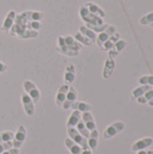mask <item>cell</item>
I'll list each match as a JSON object with an SVG mask.
<instances>
[{"mask_svg": "<svg viewBox=\"0 0 153 154\" xmlns=\"http://www.w3.org/2000/svg\"><path fill=\"white\" fill-rule=\"evenodd\" d=\"M38 32L37 31H32V30H28V29H23L20 25L14 23L12 28L9 31V35L10 36H16L19 39H32L35 38L38 36Z\"/></svg>", "mask_w": 153, "mask_h": 154, "instance_id": "obj_1", "label": "cell"}, {"mask_svg": "<svg viewBox=\"0 0 153 154\" xmlns=\"http://www.w3.org/2000/svg\"><path fill=\"white\" fill-rule=\"evenodd\" d=\"M78 13H79V15H80L81 19L86 23L92 24V25H102L104 23V21H103L102 18L91 14L84 5L79 7Z\"/></svg>", "mask_w": 153, "mask_h": 154, "instance_id": "obj_2", "label": "cell"}, {"mask_svg": "<svg viewBox=\"0 0 153 154\" xmlns=\"http://www.w3.org/2000/svg\"><path fill=\"white\" fill-rule=\"evenodd\" d=\"M124 126H125L124 124L121 121H117V122L113 123L112 125L107 126L106 129L105 130V132L103 134L104 139L108 140V139L115 137L116 134H118L119 133H121L124 129Z\"/></svg>", "mask_w": 153, "mask_h": 154, "instance_id": "obj_3", "label": "cell"}, {"mask_svg": "<svg viewBox=\"0 0 153 154\" xmlns=\"http://www.w3.org/2000/svg\"><path fill=\"white\" fill-rule=\"evenodd\" d=\"M23 88L25 93L32 99L34 104H37L41 98V93L35 84L30 80H25L23 82Z\"/></svg>", "mask_w": 153, "mask_h": 154, "instance_id": "obj_4", "label": "cell"}, {"mask_svg": "<svg viewBox=\"0 0 153 154\" xmlns=\"http://www.w3.org/2000/svg\"><path fill=\"white\" fill-rule=\"evenodd\" d=\"M68 134L69 136V138L76 143L78 145H79L81 147L82 150L84 149H88V144H87V139H86L85 137H83L75 127H69L68 128Z\"/></svg>", "mask_w": 153, "mask_h": 154, "instance_id": "obj_5", "label": "cell"}, {"mask_svg": "<svg viewBox=\"0 0 153 154\" xmlns=\"http://www.w3.org/2000/svg\"><path fill=\"white\" fill-rule=\"evenodd\" d=\"M115 32H116V27L115 25H108V27L104 32H100L96 36V42L99 47V49H101L103 44L109 39V37Z\"/></svg>", "mask_w": 153, "mask_h": 154, "instance_id": "obj_6", "label": "cell"}, {"mask_svg": "<svg viewBox=\"0 0 153 154\" xmlns=\"http://www.w3.org/2000/svg\"><path fill=\"white\" fill-rule=\"evenodd\" d=\"M26 129L25 127L21 125L18 129H17V132L15 134V135L14 136V139H13V147L14 148H16V149H19L24 143L25 139H26Z\"/></svg>", "mask_w": 153, "mask_h": 154, "instance_id": "obj_7", "label": "cell"}, {"mask_svg": "<svg viewBox=\"0 0 153 154\" xmlns=\"http://www.w3.org/2000/svg\"><path fill=\"white\" fill-rule=\"evenodd\" d=\"M21 19H23L25 23L31 21H41L44 17V13L40 11H24L18 14Z\"/></svg>", "mask_w": 153, "mask_h": 154, "instance_id": "obj_8", "label": "cell"}, {"mask_svg": "<svg viewBox=\"0 0 153 154\" xmlns=\"http://www.w3.org/2000/svg\"><path fill=\"white\" fill-rule=\"evenodd\" d=\"M56 51L60 53H62L64 55H67V56H70V57H74V56H78V52L79 51H73V50H70L66 44H65V42H64V36H59L58 38V44H57V47H56Z\"/></svg>", "mask_w": 153, "mask_h": 154, "instance_id": "obj_9", "label": "cell"}, {"mask_svg": "<svg viewBox=\"0 0 153 154\" xmlns=\"http://www.w3.org/2000/svg\"><path fill=\"white\" fill-rule=\"evenodd\" d=\"M21 101L25 114L28 116H32L34 115V103L32 99L26 93H23L21 96Z\"/></svg>", "mask_w": 153, "mask_h": 154, "instance_id": "obj_10", "label": "cell"}, {"mask_svg": "<svg viewBox=\"0 0 153 154\" xmlns=\"http://www.w3.org/2000/svg\"><path fill=\"white\" fill-rule=\"evenodd\" d=\"M126 45H127V42L125 40H122V39L118 40L115 43L113 48L108 51V58L115 60V58H116L119 55V53L125 48Z\"/></svg>", "mask_w": 153, "mask_h": 154, "instance_id": "obj_11", "label": "cell"}, {"mask_svg": "<svg viewBox=\"0 0 153 154\" xmlns=\"http://www.w3.org/2000/svg\"><path fill=\"white\" fill-rule=\"evenodd\" d=\"M15 16H16V14L14 10H11L10 12L7 13L4 22H3V24L1 26V31L2 32H9L10 29L12 28V26L14 25V19H15Z\"/></svg>", "mask_w": 153, "mask_h": 154, "instance_id": "obj_12", "label": "cell"}, {"mask_svg": "<svg viewBox=\"0 0 153 154\" xmlns=\"http://www.w3.org/2000/svg\"><path fill=\"white\" fill-rule=\"evenodd\" d=\"M77 97H78V93H77V90L73 88V87H69V91L67 93V96H66V98H65V101L62 105V108L67 110V109H69L71 105L77 101Z\"/></svg>", "mask_w": 153, "mask_h": 154, "instance_id": "obj_13", "label": "cell"}, {"mask_svg": "<svg viewBox=\"0 0 153 154\" xmlns=\"http://www.w3.org/2000/svg\"><path fill=\"white\" fill-rule=\"evenodd\" d=\"M152 143L153 139L151 137H145V138L140 139L133 144L132 151L133 152H138V151L144 150V149L150 147L152 144Z\"/></svg>", "mask_w": 153, "mask_h": 154, "instance_id": "obj_14", "label": "cell"}, {"mask_svg": "<svg viewBox=\"0 0 153 154\" xmlns=\"http://www.w3.org/2000/svg\"><path fill=\"white\" fill-rule=\"evenodd\" d=\"M115 60L111 58H107L105 61V66L103 69V78L105 79H108L109 78H111L115 70Z\"/></svg>", "mask_w": 153, "mask_h": 154, "instance_id": "obj_15", "label": "cell"}, {"mask_svg": "<svg viewBox=\"0 0 153 154\" xmlns=\"http://www.w3.org/2000/svg\"><path fill=\"white\" fill-rule=\"evenodd\" d=\"M69 87L67 84H63L60 87V88L56 94V97H55V102L58 106H62V105L65 101L67 93L69 91Z\"/></svg>", "mask_w": 153, "mask_h": 154, "instance_id": "obj_16", "label": "cell"}, {"mask_svg": "<svg viewBox=\"0 0 153 154\" xmlns=\"http://www.w3.org/2000/svg\"><path fill=\"white\" fill-rule=\"evenodd\" d=\"M81 120L83 121L84 125H86V127L87 128V130H88L89 132L94 131V130L96 129V125L95 120H94L93 116H92V114H91L90 112L82 113Z\"/></svg>", "mask_w": 153, "mask_h": 154, "instance_id": "obj_17", "label": "cell"}, {"mask_svg": "<svg viewBox=\"0 0 153 154\" xmlns=\"http://www.w3.org/2000/svg\"><path fill=\"white\" fill-rule=\"evenodd\" d=\"M64 42H65V44L70 49V50H73V51H79L82 48H83V45L81 43H79L78 41H76L72 35L70 34H67L64 36Z\"/></svg>", "mask_w": 153, "mask_h": 154, "instance_id": "obj_18", "label": "cell"}, {"mask_svg": "<svg viewBox=\"0 0 153 154\" xmlns=\"http://www.w3.org/2000/svg\"><path fill=\"white\" fill-rule=\"evenodd\" d=\"M75 77H76V68H75L74 64H69L66 67L65 74H64L65 84H67V85L71 84L75 80Z\"/></svg>", "mask_w": 153, "mask_h": 154, "instance_id": "obj_19", "label": "cell"}, {"mask_svg": "<svg viewBox=\"0 0 153 154\" xmlns=\"http://www.w3.org/2000/svg\"><path fill=\"white\" fill-rule=\"evenodd\" d=\"M84 5L87 8V10L91 13V14H95V15H96V16H99L100 18H104V17H106V13H105V11L100 7V6H98L97 5H96V4H94V3H91V2H87V3H85L84 4Z\"/></svg>", "mask_w": 153, "mask_h": 154, "instance_id": "obj_20", "label": "cell"}, {"mask_svg": "<svg viewBox=\"0 0 153 154\" xmlns=\"http://www.w3.org/2000/svg\"><path fill=\"white\" fill-rule=\"evenodd\" d=\"M70 108L72 110H78L80 113H85V112H90L92 110V106L82 101H75L71 105Z\"/></svg>", "mask_w": 153, "mask_h": 154, "instance_id": "obj_21", "label": "cell"}, {"mask_svg": "<svg viewBox=\"0 0 153 154\" xmlns=\"http://www.w3.org/2000/svg\"><path fill=\"white\" fill-rule=\"evenodd\" d=\"M118 40H120V33L115 32L112 36L109 37V39L103 44V46H102V48L100 50L103 51H108L109 50H111L113 48V46L115 45V43Z\"/></svg>", "mask_w": 153, "mask_h": 154, "instance_id": "obj_22", "label": "cell"}, {"mask_svg": "<svg viewBox=\"0 0 153 154\" xmlns=\"http://www.w3.org/2000/svg\"><path fill=\"white\" fill-rule=\"evenodd\" d=\"M81 116L82 113H80L78 110H73V112L71 113V115L69 117L68 123H67V127H76V125H78V123L81 120Z\"/></svg>", "mask_w": 153, "mask_h": 154, "instance_id": "obj_23", "label": "cell"}, {"mask_svg": "<svg viewBox=\"0 0 153 154\" xmlns=\"http://www.w3.org/2000/svg\"><path fill=\"white\" fill-rule=\"evenodd\" d=\"M152 87L151 86H142V85H140L139 87H137L136 88H134L133 91H132V94H131V99L132 100H136L139 97H142L143 96L148 90H150Z\"/></svg>", "mask_w": 153, "mask_h": 154, "instance_id": "obj_24", "label": "cell"}, {"mask_svg": "<svg viewBox=\"0 0 153 154\" xmlns=\"http://www.w3.org/2000/svg\"><path fill=\"white\" fill-rule=\"evenodd\" d=\"M98 143V131L96 129L90 132V134L87 138V144L91 151H95L96 149Z\"/></svg>", "mask_w": 153, "mask_h": 154, "instance_id": "obj_25", "label": "cell"}, {"mask_svg": "<svg viewBox=\"0 0 153 154\" xmlns=\"http://www.w3.org/2000/svg\"><path fill=\"white\" fill-rule=\"evenodd\" d=\"M65 145L67 146L71 154H81V147L78 145L76 143H74L70 138H67L65 140Z\"/></svg>", "mask_w": 153, "mask_h": 154, "instance_id": "obj_26", "label": "cell"}, {"mask_svg": "<svg viewBox=\"0 0 153 154\" xmlns=\"http://www.w3.org/2000/svg\"><path fill=\"white\" fill-rule=\"evenodd\" d=\"M79 32L84 35L86 36L87 38H88L90 41H92V42L94 43L96 40V33L94 32L92 30H90L89 28H87L86 25H81L79 27Z\"/></svg>", "mask_w": 153, "mask_h": 154, "instance_id": "obj_27", "label": "cell"}, {"mask_svg": "<svg viewBox=\"0 0 153 154\" xmlns=\"http://www.w3.org/2000/svg\"><path fill=\"white\" fill-rule=\"evenodd\" d=\"M73 38L78 41L79 43H81L82 45H85V46H91L93 44L92 41H90L88 38H87L86 36H84L80 32H75L73 33Z\"/></svg>", "mask_w": 153, "mask_h": 154, "instance_id": "obj_28", "label": "cell"}, {"mask_svg": "<svg viewBox=\"0 0 153 154\" xmlns=\"http://www.w3.org/2000/svg\"><path fill=\"white\" fill-rule=\"evenodd\" d=\"M76 129H77V131H78L83 137H85L86 139L88 138V136H89V134H90V132L87 130V128L86 127V125H84V123H83L82 120H80V121L78 123V125H76Z\"/></svg>", "mask_w": 153, "mask_h": 154, "instance_id": "obj_29", "label": "cell"}, {"mask_svg": "<svg viewBox=\"0 0 153 154\" xmlns=\"http://www.w3.org/2000/svg\"><path fill=\"white\" fill-rule=\"evenodd\" d=\"M138 82L142 86H151L153 87V75H144L139 78Z\"/></svg>", "mask_w": 153, "mask_h": 154, "instance_id": "obj_30", "label": "cell"}, {"mask_svg": "<svg viewBox=\"0 0 153 154\" xmlns=\"http://www.w3.org/2000/svg\"><path fill=\"white\" fill-rule=\"evenodd\" d=\"M140 24L142 25H150L153 23V12H150L143 15L140 20H139Z\"/></svg>", "mask_w": 153, "mask_h": 154, "instance_id": "obj_31", "label": "cell"}, {"mask_svg": "<svg viewBox=\"0 0 153 154\" xmlns=\"http://www.w3.org/2000/svg\"><path fill=\"white\" fill-rule=\"evenodd\" d=\"M108 23H103L102 25H92V24H88V23H86V26L87 28H89L90 30H92L94 32H97V33H100L102 32H104L107 27H108Z\"/></svg>", "mask_w": 153, "mask_h": 154, "instance_id": "obj_32", "label": "cell"}, {"mask_svg": "<svg viewBox=\"0 0 153 154\" xmlns=\"http://www.w3.org/2000/svg\"><path fill=\"white\" fill-rule=\"evenodd\" d=\"M14 136V133H12L10 131H5V132H3V133H0V143L13 141Z\"/></svg>", "mask_w": 153, "mask_h": 154, "instance_id": "obj_33", "label": "cell"}, {"mask_svg": "<svg viewBox=\"0 0 153 154\" xmlns=\"http://www.w3.org/2000/svg\"><path fill=\"white\" fill-rule=\"evenodd\" d=\"M41 28V23L39 21H31L27 22L26 23V29L28 30H32V31H37Z\"/></svg>", "mask_w": 153, "mask_h": 154, "instance_id": "obj_34", "label": "cell"}, {"mask_svg": "<svg viewBox=\"0 0 153 154\" xmlns=\"http://www.w3.org/2000/svg\"><path fill=\"white\" fill-rule=\"evenodd\" d=\"M13 148V142H5V143H0V154L3 153L4 152Z\"/></svg>", "mask_w": 153, "mask_h": 154, "instance_id": "obj_35", "label": "cell"}, {"mask_svg": "<svg viewBox=\"0 0 153 154\" xmlns=\"http://www.w3.org/2000/svg\"><path fill=\"white\" fill-rule=\"evenodd\" d=\"M143 97H145V99L149 102L150 100H151L153 98V89L152 88H151L150 90H148L144 95H143Z\"/></svg>", "mask_w": 153, "mask_h": 154, "instance_id": "obj_36", "label": "cell"}, {"mask_svg": "<svg viewBox=\"0 0 153 154\" xmlns=\"http://www.w3.org/2000/svg\"><path fill=\"white\" fill-rule=\"evenodd\" d=\"M1 154H19V149H16V148H11L5 152H4L3 153Z\"/></svg>", "mask_w": 153, "mask_h": 154, "instance_id": "obj_37", "label": "cell"}, {"mask_svg": "<svg viewBox=\"0 0 153 154\" xmlns=\"http://www.w3.org/2000/svg\"><path fill=\"white\" fill-rule=\"evenodd\" d=\"M136 100H137V102H138L139 104H141V105H144V104H147V103H148V101L145 99V97H144L143 96L139 97Z\"/></svg>", "mask_w": 153, "mask_h": 154, "instance_id": "obj_38", "label": "cell"}, {"mask_svg": "<svg viewBox=\"0 0 153 154\" xmlns=\"http://www.w3.org/2000/svg\"><path fill=\"white\" fill-rule=\"evenodd\" d=\"M7 69H8V66H7V65H5V63H3V62H1V61H0V73L5 72Z\"/></svg>", "mask_w": 153, "mask_h": 154, "instance_id": "obj_39", "label": "cell"}, {"mask_svg": "<svg viewBox=\"0 0 153 154\" xmlns=\"http://www.w3.org/2000/svg\"><path fill=\"white\" fill-rule=\"evenodd\" d=\"M81 154H92V151L88 148V149H84L81 151Z\"/></svg>", "mask_w": 153, "mask_h": 154, "instance_id": "obj_40", "label": "cell"}, {"mask_svg": "<svg viewBox=\"0 0 153 154\" xmlns=\"http://www.w3.org/2000/svg\"><path fill=\"white\" fill-rule=\"evenodd\" d=\"M137 154H147V151H144V150H142V151H138Z\"/></svg>", "mask_w": 153, "mask_h": 154, "instance_id": "obj_41", "label": "cell"}, {"mask_svg": "<svg viewBox=\"0 0 153 154\" xmlns=\"http://www.w3.org/2000/svg\"><path fill=\"white\" fill-rule=\"evenodd\" d=\"M148 104H149V106H153V98L151 100H150L149 102H148Z\"/></svg>", "mask_w": 153, "mask_h": 154, "instance_id": "obj_42", "label": "cell"}, {"mask_svg": "<svg viewBox=\"0 0 153 154\" xmlns=\"http://www.w3.org/2000/svg\"><path fill=\"white\" fill-rule=\"evenodd\" d=\"M147 154H153V151H151V150L147 151Z\"/></svg>", "mask_w": 153, "mask_h": 154, "instance_id": "obj_43", "label": "cell"}, {"mask_svg": "<svg viewBox=\"0 0 153 154\" xmlns=\"http://www.w3.org/2000/svg\"><path fill=\"white\" fill-rule=\"evenodd\" d=\"M150 26H151V27L153 28V23H151V24H150Z\"/></svg>", "mask_w": 153, "mask_h": 154, "instance_id": "obj_44", "label": "cell"}]
</instances>
